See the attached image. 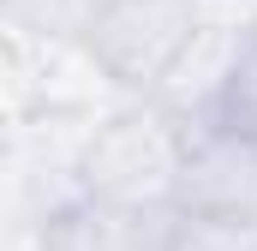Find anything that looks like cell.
Here are the masks:
<instances>
[{"mask_svg":"<svg viewBox=\"0 0 257 251\" xmlns=\"http://www.w3.org/2000/svg\"><path fill=\"white\" fill-rule=\"evenodd\" d=\"M192 126L168 114L156 96H126L108 114H96L78 144V186L84 203L120 209V215H156L174 209L180 168H186Z\"/></svg>","mask_w":257,"mask_h":251,"instance_id":"cell-1","label":"cell"},{"mask_svg":"<svg viewBox=\"0 0 257 251\" xmlns=\"http://www.w3.org/2000/svg\"><path fill=\"white\" fill-rule=\"evenodd\" d=\"M192 30L197 0H102V12L84 30V48L120 96H156Z\"/></svg>","mask_w":257,"mask_h":251,"instance_id":"cell-2","label":"cell"},{"mask_svg":"<svg viewBox=\"0 0 257 251\" xmlns=\"http://www.w3.org/2000/svg\"><path fill=\"white\" fill-rule=\"evenodd\" d=\"M174 209L215 233H257V138L233 120H197Z\"/></svg>","mask_w":257,"mask_h":251,"instance_id":"cell-3","label":"cell"},{"mask_svg":"<svg viewBox=\"0 0 257 251\" xmlns=\"http://www.w3.org/2000/svg\"><path fill=\"white\" fill-rule=\"evenodd\" d=\"M251 36H257V30L197 18L192 42L180 48V60L168 66V78L156 84V102H162L168 114H180L186 126L215 120V114H221V102H227V90H233V78H239V66H245Z\"/></svg>","mask_w":257,"mask_h":251,"instance_id":"cell-4","label":"cell"},{"mask_svg":"<svg viewBox=\"0 0 257 251\" xmlns=\"http://www.w3.org/2000/svg\"><path fill=\"white\" fill-rule=\"evenodd\" d=\"M102 12V0H6V24L24 36H66L84 42L90 18Z\"/></svg>","mask_w":257,"mask_h":251,"instance_id":"cell-5","label":"cell"},{"mask_svg":"<svg viewBox=\"0 0 257 251\" xmlns=\"http://www.w3.org/2000/svg\"><path fill=\"white\" fill-rule=\"evenodd\" d=\"M215 120H233V126H245L257 138V36L245 48V66H239V78H233V90H227V102H221Z\"/></svg>","mask_w":257,"mask_h":251,"instance_id":"cell-6","label":"cell"},{"mask_svg":"<svg viewBox=\"0 0 257 251\" xmlns=\"http://www.w3.org/2000/svg\"><path fill=\"white\" fill-rule=\"evenodd\" d=\"M197 18H209V24H239V30H257V0H197Z\"/></svg>","mask_w":257,"mask_h":251,"instance_id":"cell-7","label":"cell"}]
</instances>
